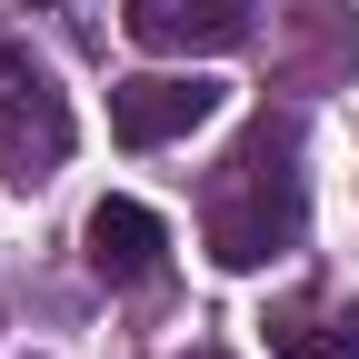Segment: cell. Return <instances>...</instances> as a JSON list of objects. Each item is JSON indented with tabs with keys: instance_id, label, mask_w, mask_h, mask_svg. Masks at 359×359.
<instances>
[{
	"instance_id": "obj_1",
	"label": "cell",
	"mask_w": 359,
	"mask_h": 359,
	"mask_svg": "<svg viewBox=\"0 0 359 359\" xmlns=\"http://www.w3.org/2000/svg\"><path fill=\"white\" fill-rule=\"evenodd\" d=\"M309 219V180H299V130L290 120H250V140L219 160L210 200H200V230L219 269H269Z\"/></svg>"
},
{
	"instance_id": "obj_2",
	"label": "cell",
	"mask_w": 359,
	"mask_h": 359,
	"mask_svg": "<svg viewBox=\"0 0 359 359\" xmlns=\"http://www.w3.org/2000/svg\"><path fill=\"white\" fill-rule=\"evenodd\" d=\"M70 160V100H60V80L40 70L20 40H0V180L11 190H40Z\"/></svg>"
},
{
	"instance_id": "obj_3",
	"label": "cell",
	"mask_w": 359,
	"mask_h": 359,
	"mask_svg": "<svg viewBox=\"0 0 359 359\" xmlns=\"http://www.w3.org/2000/svg\"><path fill=\"white\" fill-rule=\"evenodd\" d=\"M210 110H219V80H200V70H150V80H120V90H110V130H120L130 150L190 140Z\"/></svg>"
},
{
	"instance_id": "obj_4",
	"label": "cell",
	"mask_w": 359,
	"mask_h": 359,
	"mask_svg": "<svg viewBox=\"0 0 359 359\" xmlns=\"http://www.w3.org/2000/svg\"><path fill=\"white\" fill-rule=\"evenodd\" d=\"M80 240H90V269H100L110 290H140V280H160V259H170L160 210H140V200H100Z\"/></svg>"
},
{
	"instance_id": "obj_5",
	"label": "cell",
	"mask_w": 359,
	"mask_h": 359,
	"mask_svg": "<svg viewBox=\"0 0 359 359\" xmlns=\"http://www.w3.org/2000/svg\"><path fill=\"white\" fill-rule=\"evenodd\" d=\"M130 40L140 50H240L250 0H130Z\"/></svg>"
},
{
	"instance_id": "obj_6",
	"label": "cell",
	"mask_w": 359,
	"mask_h": 359,
	"mask_svg": "<svg viewBox=\"0 0 359 359\" xmlns=\"http://www.w3.org/2000/svg\"><path fill=\"white\" fill-rule=\"evenodd\" d=\"M269 339L290 359H359V320H330L320 299H290L280 320H269Z\"/></svg>"
},
{
	"instance_id": "obj_7",
	"label": "cell",
	"mask_w": 359,
	"mask_h": 359,
	"mask_svg": "<svg viewBox=\"0 0 359 359\" xmlns=\"http://www.w3.org/2000/svg\"><path fill=\"white\" fill-rule=\"evenodd\" d=\"M30 11H60V0H30Z\"/></svg>"
},
{
	"instance_id": "obj_8",
	"label": "cell",
	"mask_w": 359,
	"mask_h": 359,
	"mask_svg": "<svg viewBox=\"0 0 359 359\" xmlns=\"http://www.w3.org/2000/svg\"><path fill=\"white\" fill-rule=\"evenodd\" d=\"M190 359H219V349H190Z\"/></svg>"
}]
</instances>
